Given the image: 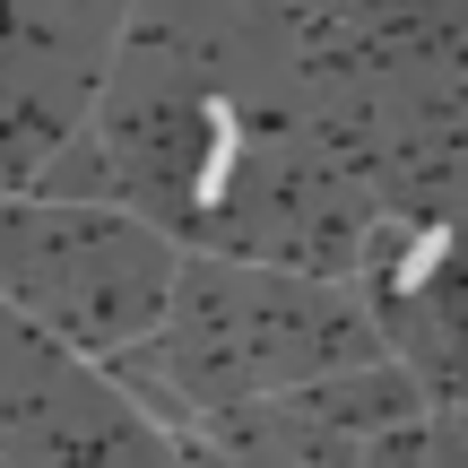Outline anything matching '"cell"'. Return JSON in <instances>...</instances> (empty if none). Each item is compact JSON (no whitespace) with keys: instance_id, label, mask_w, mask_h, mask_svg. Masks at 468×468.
Masks as SVG:
<instances>
[{"instance_id":"2","label":"cell","mask_w":468,"mask_h":468,"mask_svg":"<svg viewBox=\"0 0 468 468\" xmlns=\"http://www.w3.org/2000/svg\"><path fill=\"white\" fill-rule=\"evenodd\" d=\"M442 261H452V226H425V234H417V243H408V251H399V295H417V286H425V278H434V269H442Z\"/></svg>"},{"instance_id":"1","label":"cell","mask_w":468,"mask_h":468,"mask_svg":"<svg viewBox=\"0 0 468 468\" xmlns=\"http://www.w3.org/2000/svg\"><path fill=\"white\" fill-rule=\"evenodd\" d=\"M234 148H243V131H234V104H208V156H200V174H191V200H200V208L226 200V183H234Z\"/></svg>"}]
</instances>
